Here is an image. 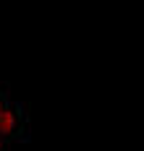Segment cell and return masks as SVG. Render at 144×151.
<instances>
[{"instance_id":"cell-1","label":"cell","mask_w":144,"mask_h":151,"mask_svg":"<svg viewBox=\"0 0 144 151\" xmlns=\"http://www.w3.org/2000/svg\"><path fill=\"white\" fill-rule=\"evenodd\" d=\"M26 109L18 102H8L0 109V149L16 143L26 136Z\"/></svg>"},{"instance_id":"cell-2","label":"cell","mask_w":144,"mask_h":151,"mask_svg":"<svg viewBox=\"0 0 144 151\" xmlns=\"http://www.w3.org/2000/svg\"><path fill=\"white\" fill-rule=\"evenodd\" d=\"M8 102H11V99H8V94H5V89H0V109H3V107L8 104Z\"/></svg>"}]
</instances>
